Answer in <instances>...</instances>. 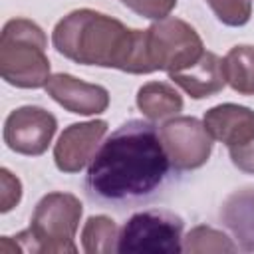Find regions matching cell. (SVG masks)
<instances>
[{"label": "cell", "mask_w": 254, "mask_h": 254, "mask_svg": "<svg viewBox=\"0 0 254 254\" xmlns=\"http://www.w3.org/2000/svg\"><path fill=\"white\" fill-rule=\"evenodd\" d=\"M173 165L159 129L145 119H129L101 141L85 173V192L99 204L127 208L155 198Z\"/></svg>", "instance_id": "6da1fadb"}, {"label": "cell", "mask_w": 254, "mask_h": 254, "mask_svg": "<svg viewBox=\"0 0 254 254\" xmlns=\"http://www.w3.org/2000/svg\"><path fill=\"white\" fill-rule=\"evenodd\" d=\"M52 44L58 54L81 65L153 73L145 30H131L97 10L81 8L64 16L52 32Z\"/></svg>", "instance_id": "7a4b0ae2"}, {"label": "cell", "mask_w": 254, "mask_h": 254, "mask_svg": "<svg viewBox=\"0 0 254 254\" xmlns=\"http://www.w3.org/2000/svg\"><path fill=\"white\" fill-rule=\"evenodd\" d=\"M48 38L44 30L28 18H12L0 34V75L6 83L22 89L46 87L50 79V60L46 56Z\"/></svg>", "instance_id": "3957f363"}, {"label": "cell", "mask_w": 254, "mask_h": 254, "mask_svg": "<svg viewBox=\"0 0 254 254\" xmlns=\"http://www.w3.org/2000/svg\"><path fill=\"white\" fill-rule=\"evenodd\" d=\"M83 214V204L71 192L54 190L40 198L30 226L14 236L22 252L75 254V232Z\"/></svg>", "instance_id": "277c9868"}, {"label": "cell", "mask_w": 254, "mask_h": 254, "mask_svg": "<svg viewBox=\"0 0 254 254\" xmlns=\"http://www.w3.org/2000/svg\"><path fill=\"white\" fill-rule=\"evenodd\" d=\"M147 56L153 71H179L192 65L204 46L196 30L185 20L167 16L145 30Z\"/></svg>", "instance_id": "5b68a950"}, {"label": "cell", "mask_w": 254, "mask_h": 254, "mask_svg": "<svg viewBox=\"0 0 254 254\" xmlns=\"http://www.w3.org/2000/svg\"><path fill=\"white\" fill-rule=\"evenodd\" d=\"M183 218L171 210L149 208L135 212L119 232L117 252H183Z\"/></svg>", "instance_id": "8992f818"}, {"label": "cell", "mask_w": 254, "mask_h": 254, "mask_svg": "<svg viewBox=\"0 0 254 254\" xmlns=\"http://www.w3.org/2000/svg\"><path fill=\"white\" fill-rule=\"evenodd\" d=\"M161 141L175 171H194L202 167L212 151V137L196 117L175 115L159 127Z\"/></svg>", "instance_id": "52a82bcc"}, {"label": "cell", "mask_w": 254, "mask_h": 254, "mask_svg": "<svg viewBox=\"0 0 254 254\" xmlns=\"http://www.w3.org/2000/svg\"><path fill=\"white\" fill-rule=\"evenodd\" d=\"M58 129V119L44 107L24 105L4 121V143L10 151L26 157H40L48 151L52 137Z\"/></svg>", "instance_id": "ba28073f"}, {"label": "cell", "mask_w": 254, "mask_h": 254, "mask_svg": "<svg viewBox=\"0 0 254 254\" xmlns=\"http://www.w3.org/2000/svg\"><path fill=\"white\" fill-rule=\"evenodd\" d=\"M105 133L107 121L103 119L73 123L67 129H64L54 147L56 167L62 173H79L93 159Z\"/></svg>", "instance_id": "9c48e42d"}, {"label": "cell", "mask_w": 254, "mask_h": 254, "mask_svg": "<svg viewBox=\"0 0 254 254\" xmlns=\"http://www.w3.org/2000/svg\"><path fill=\"white\" fill-rule=\"evenodd\" d=\"M48 95L77 115H97L109 107V91L103 85L81 81L69 73H54L46 83Z\"/></svg>", "instance_id": "30bf717a"}, {"label": "cell", "mask_w": 254, "mask_h": 254, "mask_svg": "<svg viewBox=\"0 0 254 254\" xmlns=\"http://www.w3.org/2000/svg\"><path fill=\"white\" fill-rule=\"evenodd\" d=\"M202 123L212 141H220L228 149L244 145L250 139H254V111L244 105H214L204 113Z\"/></svg>", "instance_id": "8fae6325"}, {"label": "cell", "mask_w": 254, "mask_h": 254, "mask_svg": "<svg viewBox=\"0 0 254 254\" xmlns=\"http://www.w3.org/2000/svg\"><path fill=\"white\" fill-rule=\"evenodd\" d=\"M169 79L177 83L192 99L210 97L226 85L222 60L214 52H206V50L192 65L179 69V71H171Z\"/></svg>", "instance_id": "7c38bea8"}, {"label": "cell", "mask_w": 254, "mask_h": 254, "mask_svg": "<svg viewBox=\"0 0 254 254\" xmlns=\"http://www.w3.org/2000/svg\"><path fill=\"white\" fill-rule=\"evenodd\" d=\"M220 218L244 252H254V189H240L226 196Z\"/></svg>", "instance_id": "4fadbf2b"}, {"label": "cell", "mask_w": 254, "mask_h": 254, "mask_svg": "<svg viewBox=\"0 0 254 254\" xmlns=\"http://www.w3.org/2000/svg\"><path fill=\"white\" fill-rule=\"evenodd\" d=\"M137 107L151 121L175 117L183 109V97L175 87L163 81H149L137 91Z\"/></svg>", "instance_id": "5bb4252c"}, {"label": "cell", "mask_w": 254, "mask_h": 254, "mask_svg": "<svg viewBox=\"0 0 254 254\" xmlns=\"http://www.w3.org/2000/svg\"><path fill=\"white\" fill-rule=\"evenodd\" d=\"M226 83L240 95H254V46H234L222 58Z\"/></svg>", "instance_id": "9a60e30c"}, {"label": "cell", "mask_w": 254, "mask_h": 254, "mask_svg": "<svg viewBox=\"0 0 254 254\" xmlns=\"http://www.w3.org/2000/svg\"><path fill=\"white\" fill-rule=\"evenodd\" d=\"M119 228L105 214L89 216L81 228V248L87 254H109L117 250Z\"/></svg>", "instance_id": "2e32d148"}, {"label": "cell", "mask_w": 254, "mask_h": 254, "mask_svg": "<svg viewBox=\"0 0 254 254\" xmlns=\"http://www.w3.org/2000/svg\"><path fill=\"white\" fill-rule=\"evenodd\" d=\"M238 244L224 232L200 224L183 238V252H236Z\"/></svg>", "instance_id": "e0dca14e"}, {"label": "cell", "mask_w": 254, "mask_h": 254, "mask_svg": "<svg viewBox=\"0 0 254 254\" xmlns=\"http://www.w3.org/2000/svg\"><path fill=\"white\" fill-rule=\"evenodd\" d=\"M206 4L212 8L216 18L224 26H232V28L244 26L252 16L250 0H206Z\"/></svg>", "instance_id": "ac0fdd59"}, {"label": "cell", "mask_w": 254, "mask_h": 254, "mask_svg": "<svg viewBox=\"0 0 254 254\" xmlns=\"http://www.w3.org/2000/svg\"><path fill=\"white\" fill-rule=\"evenodd\" d=\"M119 2L129 10H133L135 14L149 20H163L177 6V0H119Z\"/></svg>", "instance_id": "d6986e66"}, {"label": "cell", "mask_w": 254, "mask_h": 254, "mask_svg": "<svg viewBox=\"0 0 254 254\" xmlns=\"http://www.w3.org/2000/svg\"><path fill=\"white\" fill-rule=\"evenodd\" d=\"M0 212H10L22 198V183L8 169L0 171Z\"/></svg>", "instance_id": "ffe728a7"}, {"label": "cell", "mask_w": 254, "mask_h": 254, "mask_svg": "<svg viewBox=\"0 0 254 254\" xmlns=\"http://www.w3.org/2000/svg\"><path fill=\"white\" fill-rule=\"evenodd\" d=\"M228 155H230L232 165L238 171L248 173V175H254V139H250L244 145L230 147L228 149Z\"/></svg>", "instance_id": "44dd1931"}]
</instances>
